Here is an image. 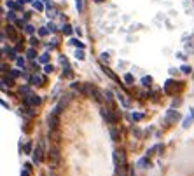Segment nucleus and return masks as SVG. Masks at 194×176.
<instances>
[{
    "instance_id": "f03ea898",
    "label": "nucleus",
    "mask_w": 194,
    "mask_h": 176,
    "mask_svg": "<svg viewBox=\"0 0 194 176\" xmlns=\"http://www.w3.org/2000/svg\"><path fill=\"white\" fill-rule=\"evenodd\" d=\"M47 124H49V129L51 131H56L59 126V115L56 112H51V115L47 117Z\"/></svg>"
},
{
    "instance_id": "6e6552de",
    "label": "nucleus",
    "mask_w": 194,
    "mask_h": 176,
    "mask_svg": "<svg viewBox=\"0 0 194 176\" xmlns=\"http://www.w3.org/2000/svg\"><path fill=\"white\" fill-rule=\"evenodd\" d=\"M49 155H51V159H53V164L58 166V162H59V150L56 148V147H53V148L49 150Z\"/></svg>"
},
{
    "instance_id": "c756f323",
    "label": "nucleus",
    "mask_w": 194,
    "mask_h": 176,
    "mask_svg": "<svg viewBox=\"0 0 194 176\" xmlns=\"http://www.w3.org/2000/svg\"><path fill=\"white\" fill-rule=\"evenodd\" d=\"M44 72H46V73H51V72H53V65H46V66H44Z\"/></svg>"
},
{
    "instance_id": "2eb2a0df",
    "label": "nucleus",
    "mask_w": 194,
    "mask_h": 176,
    "mask_svg": "<svg viewBox=\"0 0 194 176\" xmlns=\"http://www.w3.org/2000/svg\"><path fill=\"white\" fill-rule=\"evenodd\" d=\"M84 0H75V7H77V12H82L84 11Z\"/></svg>"
},
{
    "instance_id": "4be33fe9",
    "label": "nucleus",
    "mask_w": 194,
    "mask_h": 176,
    "mask_svg": "<svg viewBox=\"0 0 194 176\" xmlns=\"http://www.w3.org/2000/svg\"><path fill=\"white\" fill-rule=\"evenodd\" d=\"M2 84L7 85V87H11L12 85V77H9V79H2Z\"/></svg>"
},
{
    "instance_id": "423d86ee",
    "label": "nucleus",
    "mask_w": 194,
    "mask_h": 176,
    "mask_svg": "<svg viewBox=\"0 0 194 176\" xmlns=\"http://www.w3.org/2000/svg\"><path fill=\"white\" fill-rule=\"evenodd\" d=\"M175 84H177V82H173V80H168L166 84H164V92H166V94H173V92L177 91V89H180V87H182V85H177V87H175Z\"/></svg>"
},
{
    "instance_id": "a878e982",
    "label": "nucleus",
    "mask_w": 194,
    "mask_h": 176,
    "mask_svg": "<svg viewBox=\"0 0 194 176\" xmlns=\"http://www.w3.org/2000/svg\"><path fill=\"white\" fill-rule=\"evenodd\" d=\"M21 73V72H18V70H11V72H9V77H12V79H16L18 75Z\"/></svg>"
},
{
    "instance_id": "aec40b11",
    "label": "nucleus",
    "mask_w": 194,
    "mask_h": 176,
    "mask_svg": "<svg viewBox=\"0 0 194 176\" xmlns=\"http://www.w3.org/2000/svg\"><path fill=\"white\" fill-rule=\"evenodd\" d=\"M138 167H149V160L147 159H140L138 160Z\"/></svg>"
},
{
    "instance_id": "58836bf2",
    "label": "nucleus",
    "mask_w": 194,
    "mask_h": 176,
    "mask_svg": "<svg viewBox=\"0 0 194 176\" xmlns=\"http://www.w3.org/2000/svg\"><path fill=\"white\" fill-rule=\"evenodd\" d=\"M93 2H96V4H102V2H105V0H93Z\"/></svg>"
},
{
    "instance_id": "cd10ccee",
    "label": "nucleus",
    "mask_w": 194,
    "mask_h": 176,
    "mask_svg": "<svg viewBox=\"0 0 194 176\" xmlns=\"http://www.w3.org/2000/svg\"><path fill=\"white\" fill-rule=\"evenodd\" d=\"M47 28H40V30H38V35H40V37H46V35H47Z\"/></svg>"
},
{
    "instance_id": "39448f33",
    "label": "nucleus",
    "mask_w": 194,
    "mask_h": 176,
    "mask_svg": "<svg viewBox=\"0 0 194 176\" xmlns=\"http://www.w3.org/2000/svg\"><path fill=\"white\" fill-rule=\"evenodd\" d=\"M44 157V143L40 141V145H38L37 148H35V152H33V162H40Z\"/></svg>"
},
{
    "instance_id": "f3484780",
    "label": "nucleus",
    "mask_w": 194,
    "mask_h": 176,
    "mask_svg": "<svg viewBox=\"0 0 194 176\" xmlns=\"http://www.w3.org/2000/svg\"><path fill=\"white\" fill-rule=\"evenodd\" d=\"M133 80H135V79H133V75H131V73L124 75V82H126V84H133Z\"/></svg>"
},
{
    "instance_id": "c85d7f7f",
    "label": "nucleus",
    "mask_w": 194,
    "mask_h": 176,
    "mask_svg": "<svg viewBox=\"0 0 194 176\" xmlns=\"http://www.w3.org/2000/svg\"><path fill=\"white\" fill-rule=\"evenodd\" d=\"M33 7H35L37 11H42V9H44V6L40 4V2H33Z\"/></svg>"
},
{
    "instance_id": "f257e3e1",
    "label": "nucleus",
    "mask_w": 194,
    "mask_h": 176,
    "mask_svg": "<svg viewBox=\"0 0 194 176\" xmlns=\"http://www.w3.org/2000/svg\"><path fill=\"white\" fill-rule=\"evenodd\" d=\"M114 162L117 166V173L119 171L123 173V171L126 169V154H124L123 150H115V152H114Z\"/></svg>"
},
{
    "instance_id": "5701e85b",
    "label": "nucleus",
    "mask_w": 194,
    "mask_h": 176,
    "mask_svg": "<svg viewBox=\"0 0 194 176\" xmlns=\"http://www.w3.org/2000/svg\"><path fill=\"white\" fill-rule=\"evenodd\" d=\"M47 59H49V54L46 53V54H42V56L38 58V61H40V63H47Z\"/></svg>"
},
{
    "instance_id": "f704fd0d",
    "label": "nucleus",
    "mask_w": 194,
    "mask_h": 176,
    "mask_svg": "<svg viewBox=\"0 0 194 176\" xmlns=\"http://www.w3.org/2000/svg\"><path fill=\"white\" fill-rule=\"evenodd\" d=\"M182 72L184 73H191V68L189 66H182Z\"/></svg>"
},
{
    "instance_id": "dca6fc26",
    "label": "nucleus",
    "mask_w": 194,
    "mask_h": 176,
    "mask_svg": "<svg viewBox=\"0 0 194 176\" xmlns=\"http://www.w3.org/2000/svg\"><path fill=\"white\" fill-rule=\"evenodd\" d=\"M110 136H112L114 141H117V139H119V133H117V129H115V127L110 129Z\"/></svg>"
},
{
    "instance_id": "ddd939ff",
    "label": "nucleus",
    "mask_w": 194,
    "mask_h": 176,
    "mask_svg": "<svg viewBox=\"0 0 194 176\" xmlns=\"http://www.w3.org/2000/svg\"><path fill=\"white\" fill-rule=\"evenodd\" d=\"M70 44L72 45H75V47H79V49H84V44H82L81 40H77V38H72Z\"/></svg>"
},
{
    "instance_id": "473e14b6",
    "label": "nucleus",
    "mask_w": 194,
    "mask_h": 176,
    "mask_svg": "<svg viewBox=\"0 0 194 176\" xmlns=\"http://www.w3.org/2000/svg\"><path fill=\"white\" fill-rule=\"evenodd\" d=\"M25 152H26V154H30V152H32V143H26V145H25Z\"/></svg>"
},
{
    "instance_id": "9b49d317",
    "label": "nucleus",
    "mask_w": 194,
    "mask_h": 176,
    "mask_svg": "<svg viewBox=\"0 0 194 176\" xmlns=\"http://www.w3.org/2000/svg\"><path fill=\"white\" fill-rule=\"evenodd\" d=\"M143 117H145V113H136V112H133L131 115H129V119H131L133 122H136V120H142Z\"/></svg>"
},
{
    "instance_id": "e433bc0d",
    "label": "nucleus",
    "mask_w": 194,
    "mask_h": 176,
    "mask_svg": "<svg viewBox=\"0 0 194 176\" xmlns=\"http://www.w3.org/2000/svg\"><path fill=\"white\" fill-rule=\"evenodd\" d=\"M32 68H33V72H38V65L37 63H32Z\"/></svg>"
},
{
    "instance_id": "b1692460",
    "label": "nucleus",
    "mask_w": 194,
    "mask_h": 176,
    "mask_svg": "<svg viewBox=\"0 0 194 176\" xmlns=\"http://www.w3.org/2000/svg\"><path fill=\"white\" fill-rule=\"evenodd\" d=\"M25 32H26V33H30V35H32V33L35 32V28H33L32 25H26V26H25Z\"/></svg>"
},
{
    "instance_id": "c9c22d12",
    "label": "nucleus",
    "mask_w": 194,
    "mask_h": 176,
    "mask_svg": "<svg viewBox=\"0 0 194 176\" xmlns=\"http://www.w3.org/2000/svg\"><path fill=\"white\" fill-rule=\"evenodd\" d=\"M102 61H108V54H107V53H103V54H102Z\"/></svg>"
},
{
    "instance_id": "72a5a7b5",
    "label": "nucleus",
    "mask_w": 194,
    "mask_h": 176,
    "mask_svg": "<svg viewBox=\"0 0 194 176\" xmlns=\"http://www.w3.org/2000/svg\"><path fill=\"white\" fill-rule=\"evenodd\" d=\"M75 56H77V59H84V53H82V49H81V51H77Z\"/></svg>"
},
{
    "instance_id": "6ab92c4d",
    "label": "nucleus",
    "mask_w": 194,
    "mask_h": 176,
    "mask_svg": "<svg viewBox=\"0 0 194 176\" xmlns=\"http://www.w3.org/2000/svg\"><path fill=\"white\" fill-rule=\"evenodd\" d=\"M151 82H152L151 77H143V79H142V85H145V87H149V85H151Z\"/></svg>"
},
{
    "instance_id": "a211bd4d",
    "label": "nucleus",
    "mask_w": 194,
    "mask_h": 176,
    "mask_svg": "<svg viewBox=\"0 0 194 176\" xmlns=\"http://www.w3.org/2000/svg\"><path fill=\"white\" fill-rule=\"evenodd\" d=\"M19 94H30V87L28 85H23V87H19Z\"/></svg>"
},
{
    "instance_id": "20e7f679",
    "label": "nucleus",
    "mask_w": 194,
    "mask_h": 176,
    "mask_svg": "<svg viewBox=\"0 0 194 176\" xmlns=\"http://www.w3.org/2000/svg\"><path fill=\"white\" fill-rule=\"evenodd\" d=\"M178 119H180V113H178V112H175V110H172V112H168L166 119H164V124H166V126H170V124L177 122Z\"/></svg>"
},
{
    "instance_id": "4468645a",
    "label": "nucleus",
    "mask_w": 194,
    "mask_h": 176,
    "mask_svg": "<svg viewBox=\"0 0 194 176\" xmlns=\"http://www.w3.org/2000/svg\"><path fill=\"white\" fill-rule=\"evenodd\" d=\"M26 56H28V59H35V56H37L35 49H33V47H30V49L26 51Z\"/></svg>"
},
{
    "instance_id": "1a4fd4ad",
    "label": "nucleus",
    "mask_w": 194,
    "mask_h": 176,
    "mask_svg": "<svg viewBox=\"0 0 194 176\" xmlns=\"http://www.w3.org/2000/svg\"><path fill=\"white\" fill-rule=\"evenodd\" d=\"M28 80L32 85H44V77H40V75H32V77H28Z\"/></svg>"
},
{
    "instance_id": "2f4dec72",
    "label": "nucleus",
    "mask_w": 194,
    "mask_h": 176,
    "mask_svg": "<svg viewBox=\"0 0 194 176\" xmlns=\"http://www.w3.org/2000/svg\"><path fill=\"white\" fill-rule=\"evenodd\" d=\"M7 18L14 21V19H16V14H14V11H9V12H7Z\"/></svg>"
},
{
    "instance_id": "7ed1b4c3",
    "label": "nucleus",
    "mask_w": 194,
    "mask_h": 176,
    "mask_svg": "<svg viewBox=\"0 0 194 176\" xmlns=\"http://www.w3.org/2000/svg\"><path fill=\"white\" fill-rule=\"evenodd\" d=\"M42 103V98L37 96V94H28L25 98V105H30V107H38Z\"/></svg>"
},
{
    "instance_id": "9d476101",
    "label": "nucleus",
    "mask_w": 194,
    "mask_h": 176,
    "mask_svg": "<svg viewBox=\"0 0 194 176\" xmlns=\"http://www.w3.org/2000/svg\"><path fill=\"white\" fill-rule=\"evenodd\" d=\"M102 70H103V73H107V75H108V77H110V79H112V80H115V82H119V77H117V75H115V73H112V70H108L107 66H102Z\"/></svg>"
},
{
    "instance_id": "7c9ffc66",
    "label": "nucleus",
    "mask_w": 194,
    "mask_h": 176,
    "mask_svg": "<svg viewBox=\"0 0 194 176\" xmlns=\"http://www.w3.org/2000/svg\"><path fill=\"white\" fill-rule=\"evenodd\" d=\"M16 63H18V66H21L23 68V66H25V59L23 58H16Z\"/></svg>"
},
{
    "instance_id": "f8f14e48",
    "label": "nucleus",
    "mask_w": 194,
    "mask_h": 176,
    "mask_svg": "<svg viewBox=\"0 0 194 176\" xmlns=\"http://www.w3.org/2000/svg\"><path fill=\"white\" fill-rule=\"evenodd\" d=\"M4 53L9 54V58H11V59H16V51H14V49H6V47H4Z\"/></svg>"
},
{
    "instance_id": "412c9836",
    "label": "nucleus",
    "mask_w": 194,
    "mask_h": 176,
    "mask_svg": "<svg viewBox=\"0 0 194 176\" xmlns=\"http://www.w3.org/2000/svg\"><path fill=\"white\" fill-rule=\"evenodd\" d=\"M192 119H194V110H192V115H191V117H187L185 120H184V127H189V124L192 122Z\"/></svg>"
},
{
    "instance_id": "4c0bfd02",
    "label": "nucleus",
    "mask_w": 194,
    "mask_h": 176,
    "mask_svg": "<svg viewBox=\"0 0 194 176\" xmlns=\"http://www.w3.org/2000/svg\"><path fill=\"white\" fill-rule=\"evenodd\" d=\"M28 173H30V171H28V169H25V171H21V176H30V174H28Z\"/></svg>"
},
{
    "instance_id": "393cba45",
    "label": "nucleus",
    "mask_w": 194,
    "mask_h": 176,
    "mask_svg": "<svg viewBox=\"0 0 194 176\" xmlns=\"http://www.w3.org/2000/svg\"><path fill=\"white\" fill-rule=\"evenodd\" d=\"M63 33H65V35H70V33H72V26L65 25V26H63Z\"/></svg>"
},
{
    "instance_id": "0eeeda50",
    "label": "nucleus",
    "mask_w": 194,
    "mask_h": 176,
    "mask_svg": "<svg viewBox=\"0 0 194 176\" xmlns=\"http://www.w3.org/2000/svg\"><path fill=\"white\" fill-rule=\"evenodd\" d=\"M6 33H7V37L11 38V40H14V42H16V40H18V33H16V28L12 26V25H7V26H6Z\"/></svg>"
},
{
    "instance_id": "bb28decb",
    "label": "nucleus",
    "mask_w": 194,
    "mask_h": 176,
    "mask_svg": "<svg viewBox=\"0 0 194 176\" xmlns=\"http://www.w3.org/2000/svg\"><path fill=\"white\" fill-rule=\"evenodd\" d=\"M30 44H32V47H37V45H38V38L32 37V38H30Z\"/></svg>"
}]
</instances>
